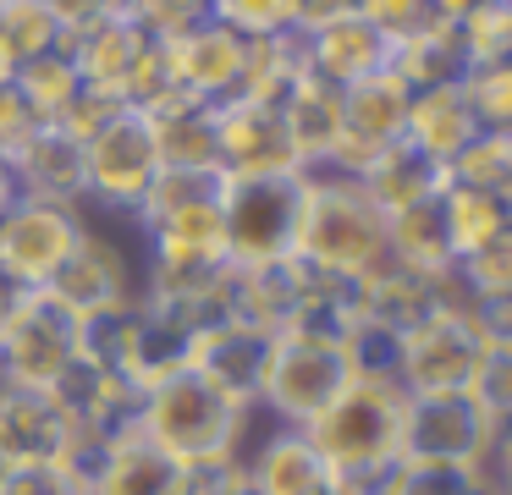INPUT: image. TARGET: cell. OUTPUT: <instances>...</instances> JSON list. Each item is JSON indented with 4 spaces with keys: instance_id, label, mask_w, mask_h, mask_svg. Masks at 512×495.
Here are the masks:
<instances>
[{
    "instance_id": "obj_1",
    "label": "cell",
    "mask_w": 512,
    "mask_h": 495,
    "mask_svg": "<svg viewBox=\"0 0 512 495\" xmlns=\"http://www.w3.org/2000/svg\"><path fill=\"white\" fill-rule=\"evenodd\" d=\"M402 407L408 391L397 380H347V391L303 429L336 473V495H380L402 457Z\"/></svg>"
},
{
    "instance_id": "obj_2",
    "label": "cell",
    "mask_w": 512,
    "mask_h": 495,
    "mask_svg": "<svg viewBox=\"0 0 512 495\" xmlns=\"http://www.w3.org/2000/svg\"><path fill=\"white\" fill-rule=\"evenodd\" d=\"M292 259L314 275H331V281H358L386 259V215L369 204L353 176L309 171Z\"/></svg>"
},
{
    "instance_id": "obj_3",
    "label": "cell",
    "mask_w": 512,
    "mask_h": 495,
    "mask_svg": "<svg viewBox=\"0 0 512 495\" xmlns=\"http://www.w3.org/2000/svg\"><path fill=\"white\" fill-rule=\"evenodd\" d=\"M254 407H237L215 385H204L193 369L166 374L160 385L138 391V435L160 446L171 462H204V457H243Z\"/></svg>"
},
{
    "instance_id": "obj_4",
    "label": "cell",
    "mask_w": 512,
    "mask_h": 495,
    "mask_svg": "<svg viewBox=\"0 0 512 495\" xmlns=\"http://www.w3.org/2000/svg\"><path fill=\"white\" fill-rule=\"evenodd\" d=\"M160 176V149H155V127L138 110H116L89 143H83V209H100L133 226L144 193Z\"/></svg>"
},
{
    "instance_id": "obj_5",
    "label": "cell",
    "mask_w": 512,
    "mask_h": 495,
    "mask_svg": "<svg viewBox=\"0 0 512 495\" xmlns=\"http://www.w3.org/2000/svg\"><path fill=\"white\" fill-rule=\"evenodd\" d=\"M347 358L342 341H320V336H276L259 380V402L254 413H270L281 429H309L336 396L347 391Z\"/></svg>"
},
{
    "instance_id": "obj_6",
    "label": "cell",
    "mask_w": 512,
    "mask_h": 495,
    "mask_svg": "<svg viewBox=\"0 0 512 495\" xmlns=\"http://www.w3.org/2000/svg\"><path fill=\"white\" fill-rule=\"evenodd\" d=\"M303 209V176H259V182H221V226L232 270L292 259Z\"/></svg>"
},
{
    "instance_id": "obj_7",
    "label": "cell",
    "mask_w": 512,
    "mask_h": 495,
    "mask_svg": "<svg viewBox=\"0 0 512 495\" xmlns=\"http://www.w3.org/2000/svg\"><path fill=\"white\" fill-rule=\"evenodd\" d=\"M83 204H45V198H17L12 215L0 220V270L28 292H45L61 275V264L78 253L89 231Z\"/></svg>"
},
{
    "instance_id": "obj_8",
    "label": "cell",
    "mask_w": 512,
    "mask_h": 495,
    "mask_svg": "<svg viewBox=\"0 0 512 495\" xmlns=\"http://www.w3.org/2000/svg\"><path fill=\"white\" fill-rule=\"evenodd\" d=\"M496 451V424L479 413L468 391L457 396H408L402 407V457L397 462H441V468L485 473Z\"/></svg>"
},
{
    "instance_id": "obj_9",
    "label": "cell",
    "mask_w": 512,
    "mask_h": 495,
    "mask_svg": "<svg viewBox=\"0 0 512 495\" xmlns=\"http://www.w3.org/2000/svg\"><path fill=\"white\" fill-rule=\"evenodd\" d=\"M485 358V341L468 325V314H424L397 341V385L408 396H457L474 385V369Z\"/></svg>"
},
{
    "instance_id": "obj_10",
    "label": "cell",
    "mask_w": 512,
    "mask_h": 495,
    "mask_svg": "<svg viewBox=\"0 0 512 495\" xmlns=\"http://www.w3.org/2000/svg\"><path fill=\"white\" fill-rule=\"evenodd\" d=\"M78 363V319L34 292L0 330V374L17 391H56Z\"/></svg>"
},
{
    "instance_id": "obj_11",
    "label": "cell",
    "mask_w": 512,
    "mask_h": 495,
    "mask_svg": "<svg viewBox=\"0 0 512 495\" xmlns=\"http://www.w3.org/2000/svg\"><path fill=\"white\" fill-rule=\"evenodd\" d=\"M45 297L56 308H67L72 319H94V314H111V308H127L138 297V275L127 264V253L116 248L111 231H100L89 220L78 253L61 264V275L45 286Z\"/></svg>"
},
{
    "instance_id": "obj_12",
    "label": "cell",
    "mask_w": 512,
    "mask_h": 495,
    "mask_svg": "<svg viewBox=\"0 0 512 495\" xmlns=\"http://www.w3.org/2000/svg\"><path fill=\"white\" fill-rule=\"evenodd\" d=\"M215 143H221V182H259V176H303L292 138L281 127L276 105L232 99L215 116Z\"/></svg>"
},
{
    "instance_id": "obj_13",
    "label": "cell",
    "mask_w": 512,
    "mask_h": 495,
    "mask_svg": "<svg viewBox=\"0 0 512 495\" xmlns=\"http://www.w3.org/2000/svg\"><path fill=\"white\" fill-rule=\"evenodd\" d=\"M171 44V66H177V83L188 99H204V105H232V99H243V77H248V50H254V39H243V33L221 28L215 17L193 22L188 33H177Z\"/></svg>"
},
{
    "instance_id": "obj_14",
    "label": "cell",
    "mask_w": 512,
    "mask_h": 495,
    "mask_svg": "<svg viewBox=\"0 0 512 495\" xmlns=\"http://www.w3.org/2000/svg\"><path fill=\"white\" fill-rule=\"evenodd\" d=\"M276 336L243 325V319H221V325H204L188 347V369L204 385H215L221 396H232L237 407L259 402V380H265V363Z\"/></svg>"
},
{
    "instance_id": "obj_15",
    "label": "cell",
    "mask_w": 512,
    "mask_h": 495,
    "mask_svg": "<svg viewBox=\"0 0 512 495\" xmlns=\"http://www.w3.org/2000/svg\"><path fill=\"white\" fill-rule=\"evenodd\" d=\"M0 451H6L12 468H34V462H67L72 468L78 424L56 402V391H17V385H6V396H0Z\"/></svg>"
},
{
    "instance_id": "obj_16",
    "label": "cell",
    "mask_w": 512,
    "mask_h": 495,
    "mask_svg": "<svg viewBox=\"0 0 512 495\" xmlns=\"http://www.w3.org/2000/svg\"><path fill=\"white\" fill-rule=\"evenodd\" d=\"M188 347H193L188 319L171 303H155V297L138 292L133 314H127L122 352H116V374H122L133 391H149V385H160L166 374L188 369Z\"/></svg>"
},
{
    "instance_id": "obj_17",
    "label": "cell",
    "mask_w": 512,
    "mask_h": 495,
    "mask_svg": "<svg viewBox=\"0 0 512 495\" xmlns=\"http://www.w3.org/2000/svg\"><path fill=\"white\" fill-rule=\"evenodd\" d=\"M298 55H303V77L353 88L364 77L386 72L391 50L364 17H336V22H320V28H298Z\"/></svg>"
},
{
    "instance_id": "obj_18",
    "label": "cell",
    "mask_w": 512,
    "mask_h": 495,
    "mask_svg": "<svg viewBox=\"0 0 512 495\" xmlns=\"http://www.w3.org/2000/svg\"><path fill=\"white\" fill-rule=\"evenodd\" d=\"M243 479L248 495H336V473L309 446V435L281 424L243 451Z\"/></svg>"
},
{
    "instance_id": "obj_19",
    "label": "cell",
    "mask_w": 512,
    "mask_h": 495,
    "mask_svg": "<svg viewBox=\"0 0 512 495\" xmlns=\"http://www.w3.org/2000/svg\"><path fill=\"white\" fill-rule=\"evenodd\" d=\"M6 171L17 182V198L83 204V143L61 127H34L6 154Z\"/></svg>"
},
{
    "instance_id": "obj_20",
    "label": "cell",
    "mask_w": 512,
    "mask_h": 495,
    "mask_svg": "<svg viewBox=\"0 0 512 495\" xmlns=\"http://www.w3.org/2000/svg\"><path fill=\"white\" fill-rule=\"evenodd\" d=\"M177 473L182 462H171L138 429H127L94 451V462L83 468V484H89V495H177Z\"/></svg>"
},
{
    "instance_id": "obj_21",
    "label": "cell",
    "mask_w": 512,
    "mask_h": 495,
    "mask_svg": "<svg viewBox=\"0 0 512 495\" xmlns=\"http://www.w3.org/2000/svg\"><path fill=\"white\" fill-rule=\"evenodd\" d=\"M276 110H281V127H287V138H292V154H298L303 176L331 165L336 143H342V88L298 77Z\"/></svg>"
},
{
    "instance_id": "obj_22",
    "label": "cell",
    "mask_w": 512,
    "mask_h": 495,
    "mask_svg": "<svg viewBox=\"0 0 512 495\" xmlns=\"http://www.w3.org/2000/svg\"><path fill=\"white\" fill-rule=\"evenodd\" d=\"M215 116L221 110L204 99H171L166 110L149 116L160 149V171H188V176H221V143H215Z\"/></svg>"
},
{
    "instance_id": "obj_23",
    "label": "cell",
    "mask_w": 512,
    "mask_h": 495,
    "mask_svg": "<svg viewBox=\"0 0 512 495\" xmlns=\"http://www.w3.org/2000/svg\"><path fill=\"white\" fill-rule=\"evenodd\" d=\"M358 187H364V198L391 220V215H408V209L430 204L446 187V171L435 160H424V154L402 138V143H391V149H380L375 160L358 171Z\"/></svg>"
},
{
    "instance_id": "obj_24",
    "label": "cell",
    "mask_w": 512,
    "mask_h": 495,
    "mask_svg": "<svg viewBox=\"0 0 512 495\" xmlns=\"http://www.w3.org/2000/svg\"><path fill=\"white\" fill-rule=\"evenodd\" d=\"M144 44H149L144 28H133L127 17H105V22H94V28L72 33L67 55H72V66H78L83 88L122 99L127 94V77H133L138 55H144Z\"/></svg>"
},
{
    "instance_id": "obj_25",
    "label": "cell",
    "mask_w": 512,
    "mask_h": 495,
    "mask_svg": "<svg viewBox=\"0 0 512 495\" xmlns=\"http://www.w3.org/2000/svg\"><path fill=\"white\" fill-rule=\"evenodd\" d=\"M353 308H358V319L386 325L402 336V330H413L424 314H435V275H413L386 253L375 270L353 281Z\"/></svg>"
},
{
    "instance_id": "obj_26",
    "label": "cell",
    "mask_w": 512,
    "mask_h": 495,
    "mask_svg": "<svg viewBox=\"0 0 512 495\" xmlns=\"http://www.w3.org/2000/svg\"><path fill=\"white\" fill-rule=\"evenodd\" d=\"M402 138H408L413 149L424 154V160H435L441 171H452V160L479 138V121H474V110H468L463 88L452 83V88L413 94V105H408V132H402Z\"/></svg>"
},
{
    "instance_id": "obj_27",
    "label": "cell",
    "mask_w": 512,
    "mask_h": 495,
    "mask_svg": "<svg viewBox=\"0 0 512 495\" xmlns=\"http://www.w3.org/2000/svg\"><path fill=\"white\" fill-rule=\"evenodd\" d=\"M435 204H441V226H446V242H452L457 264L507 231V198L501 193H485V187H468V182H452V176H446Z\"/></svg>"
},
{
    "instance_id": "obj_28",
    "label": "cell",
    "mask_w": 512,
    "mask_h": 495,
    "mask_svg": "<svg viewBox=\"0 0 512 495\" xmlns=\"http://www.w3.org/2000/svg\"><path fill=\"white\" fill-rule=\"evenodd\" d=\"M386 72L397 77L408 94H430V88L463 83L468 61H463V44H457L452 22H446V28L419 33V39H408V44H397V50L386 55Z\"/></svg>"
},
{
    "instance_id": "obj_29",
    "label": "cell",
    "mask_w": 512,
    "mask_h": 495,
    "mask_svg": "<svg viewBox=\"0 0 512 495\" xmlns=\"http://www.w3.org/2000/svg\"><path fill=\"white\" fill-rule=\"evenodd\" d=\"M386 253L413 275H441L452 270V242H446V226H441V204H419L408 215H391L386 220Z\"/></svg>"
},
{
    "instance_id": "obj_30",
    "label": "cell",
    "mask_w": 512,
    "mask_h": 495,
    "mask_svg": "<svg viewBox=\"0 0 512 495\" xmlns=\"http://www.w3.org/2000/svg\"><path fill=\"white\" fill-rule=\"evenodd\" d=\"M17 94H23V105L34 110L39 127H56V121L72 110V99L83 94V77H78V66H72L67 44L50 50V55H39V61H28V66H17Z\"/></svg>"
},
{
    "instance_id": "obj_31",
    "label": "cell",
    "mask_w": 512,
    "mask_h": 495,
    "mask_svg": "<svg viewBox=\"0 0 512 495\" xmlns=\"http://www.w3.org/2000/svg\"><path fill=\"white\" fill-rule=\"evenodd\" d=\"M61 44H67V33L56 28V17L39 0H0V55L12 66H28Z\"/></svg>"
},
{
    "instance_id": "obj_32",
    "label": "cell",
    "mask_w": 512,
    "mask_h": 495,
    "mask_svg": "<svg viewBox=\"0 0 512 495\" xmlns=\"http://www.w3.org/2000/svg\"><path fill=\"white\" fill-rule=\"evenodd\" d=\"M457 44H463L468 66H490V61H512V0H479L468 17L452 22Z\"/></svg>"
},
{
    "instance_id": "obj_33",
    "label": "cell",
    "mask_w": 512,
    "mask_h": 495,
    "mask_svg": "<svg viewBox=\"0 0 512 495\" xmlns=\"http://www.w3.org/2000/svg\"><path fill=\"white\" fill-rule=\"evenodd\" d=\"M210 17L243 39H287L303 28V0H210Z\"/></svg>"
},
{
    "instance_id": "obj_34",
    "label": "cell",
    "mask_w": 512,
    "mask_h": 495,
    "mask_svg": "<svg viewBox=\"0 0 512 495\" xmlns=\"http://www.w3.org/2000/svg\"><path fill=\"white\" fill-rule=\"evenodd\" d=\"M452 182H468V187H485V193H512V132H485L468 143L463 154L452 160Z\"/></svg>"
},
{
    "instance_id": "obj_35",
    "label": "cell",
    "mask_w": 512,
    "mask_h": 495,
    "mask_svg": "<svg viewBox=\"0 0 512 495\" xmlns=\"http://www.w3.org/2000/svg\"><path fill=\"white\" fill-rule=\"evenodd\" d=\"M358 17L386 39V50H397V44L419 39L430 28H446L441 0H358Z\"/></svg>"
},
{
    "instance_id": "obj_36",
    "label": "cell",
    "mask_w": 512,
    "mask_h": 495,
    "mask_svg": "<svg viewBox=\"0 0 512 495\" xmlns=\"http://www.w3.org/2000/svg\"><path fill=\"white\" fill-rule=\"evenodd\" d=\"M457 88H463L468 110H474V121L485 132H512V61L468 66Z\"/></svg>"
},
{
    "instance_id": "obj_37",
    "label": "cell",
    "mask_w": 512,
    "mask_h": 495,
    "mask_svg": "<svg viewBox=\"0 0 512 495\" xmlns=\"http://www.w3.org/2000/svg\"><path fill=\"white\" fill-rule=\"evenodd\" d=\"M397 330L369 325V319H353L342 336V358L353 380H397Z\"/></svg>"
},
{
    "instance_id": "obj_38",
    "label": "cell",
    "mask_w": 512,
    "mask_h": 495,
    "mask_svg": "<svg viewBox=\"0 0 512 495\" xmlns=\"http://www.w3.org/2000/svg\"><path fill=\"white\" fill-rule=\"evenodd\" d=\"M485 473L474 468H441V462H397L380 484V495H474Z\"/></svg>"
},
{
    "instance_id": "obj_39",
    "label": "cell",
    "mask_w": 512,
    "mask_h": 495,
    "mask_svg": "<svg viewBox=\"0 0 512 495\" xmlns=\"http://www.w3.org/2000/svg\"><path fill=\"white\" fill-rule=\"evenodd\" d=\"M468 396H474L479 413H485L496 429H512V347H485Z\"/></svg>"
},
{
    "instance_id": "obj_40",
    "label": "cell",
    "mask_w": 512,
    "mask_h": 495,
    "mask_svg": "<svg viewBox=\"0 0 512 495\" xmlns=\"http://www.w3.org/2000/svg\"><path fill=\"white\" fill-rule=\"evenodd\" d=\"M457 270H463L474 297H512V226L496 242H485L479 253H468Z\"/></svg>"
},
{
    "instance_id": "obj_41",
    "label": "cell",
    "mask_w": 512,
    "mask_h": 495,
    "mask_svg": "<svg viewBox=\"0 0 512 495\" xmlns=\"http://www.w3.org/2000/svg\"><path fill=\"white\" fill-rule=\"evenodd\" d=\"M0 495H89L78 468L67 462H34V468H12L0 479Z\"/></svg>"
},
{
    "instance_id": "obj_42",
    "label": "cell",
    "mask_w": 512,
    "mask_h": 495,
    "mask_svg": "<svg viewBox=\"0 0 512 495\" xmlns=\"http://www.w3.org/2000/svg\"><path fill=\"white\" fill-rule=\"evenodd\" d=\"M39 6L56 17V28L67 33H83V28H94V22H105V17H122L127 11V0H39Z\"/></svg>"
},
{
    "instance_id": "obj_43",
    "label": "cell",
    "mask_w": 512,
    "mask_h": 495,
    "mask_svg": "<svg viewBox=\"0 0 512 495\" xmlns=\"http://www.w3.org/2000/svg\"><path fill=\"white\" fill-rule=\"evenodd\" d=\"M468 325L479 330L485 347H512V297H474Z\"/></svg>"
},
{
    "instance_id": "obj_44",
    "label": "cell",
    "mask_w": 512,
    "mask_h": 495,
    "mask_svg": "<svg viewBox=\"0 0 512 495\" xmlns=\"http://www.w3.org/2000/svg\"><path fill=\"white\" fill-rule=\"evenodd\" d=\"M34 127H39V121H34V110L23 105L17 83H0V160H6V154H12Z\"/></svg>"
},
{
    "instance_id": "obj_45",
    "label": "cell",
    "mask_w": 512,
    "mask_h": 495,
    "mask_svg": "<svg viewBox=\"0 0 512 495\" xmlns=\"http://www.w3.org/2000/svg\"><path fill=\"white\" fill-rule=\"evenodd\" d=\"M336 17H358V0H303V28H320Z\"/></svg>"
},
{
    "instance_id": "obj_46",
    "label": "cell",
    "mask_w": 512,
    "mask_h": 495,
    "mask_svg": "<svg viewBox=\"0 0 512 495\" xmlns=\"http://www.w3.org/2000/svg\"><path fill=\"white\" fill-rule=\"evenodd\" d=\"M28 297H34V292H28V286H17V281H12V275L0 270V330H6V319H12V314H17V308H23V303H28Z\"/></svg>"
},
{
    "instance_id": "obj_47",
    "label": "cell",
    "mask_w": 512,
    "mask_h": 495,
    "mask_svg": "<svg viewBox=\"0 0 512 495\" xmlns=\"http://www.w3.org/2000/svg\"><path fill=\"white\" fill-rule=\"evenodd\" d=\"M12 204H17V182H12V171H6V160H0V220L12 215Z\"/></svg>"
},
{
    "instance_id": "obj_48",
    "label": "cell",
    "mask_w": 512,
    "mask_h": 495,
    "mask_svg": "<svg viewBox=\"0 0 512 495\" xmlns=\"http://www.w3.org/2000/svg\"><path fill=\"white\" fill-rule=\"evenodd\" d=\"M474 6H479V0H441V17H446V22H457V17H468Z\"/></svg>"
},
{
    "instance_id": "obj_49",
    "label": "cell",
    "mask_w": 512,
    "mask_h": 495,
    "mask_svg": "<svg viewBox=\"0 0 512 495\" xmlns=\"http://www.w3.org/2000/svg\"><path fill=\"white\" fill-rule=\"evenodd\" d=\"M6 473H12V462H6V451H0V479H6Z\"/></svg>"
},
{
    "instance_id": "obj_50",
    "label": "cell",
    "mask_w": 512,
    "mask_h": 495,
    "mask_svg": "<svg viewBox=\"0 0 512 495\" xmlns=\"http://www.w3.org/2000/svg\"><path fill=\"white\" fill-rule=\"evenodd\" d=\"M507 226H512V193H507Z\"/></svg>"
}]
</instances>
